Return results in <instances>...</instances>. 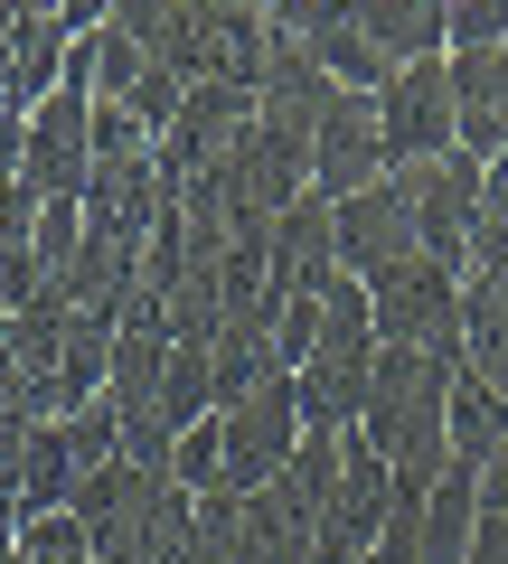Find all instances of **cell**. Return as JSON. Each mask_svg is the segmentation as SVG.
Wrapping results in <instances>:
<instances>
[{"instance_id": "18", "label": "cell", "mask_w": 508, "mask_h": 564, "mask_svg": "<svg viewBox=\"0 0 508 564\" xmlns=\"http://www.w3.org/2000/svg\"><path fill=\"white\" fill-rule=\"evenodd\" d=\"M76 245H85V207H39V226H29V263H39L47 292H66V273H76Z\"/></svg>"}, {"instance_id": "17", "label": "cell", "mask_w": 508, "mask_h": 564, "mask_svg": "<svg viewBox=\"0 0 508 564\" xmlns=\"http://www.w3.org/2000/svg\"><path fill=\"white\" fill-rule=\"evenodd\" d=\"M462 377L508 395V302H489V292H462Z\"/></svg>"}, {"instance_id": "6", "label": "cell", "mask_w": 508, "mask_h": 564, "mask_svg": "<svg viewBox=\"0 0 508 564\" xmlns=\"http://www.w3.org/2000/svg\"><path fill=\"white\" fill-rule=\"evenodd\" d=\"M377 180H387V122H377V95H329L321 132H311V188L339 207V198H367Z\"/></svg>"}, {"instance_id": "9", "label": "cell", "mask_w": 508, "mask_h": 564, "mask_svg": "<svg viewBox=\"0 0 508 564\" xmlns=\"http://www.w3.org/2000/svg\"><path fill=\"white\" fill-rule=\"evenodd\" d=\"M329 245H339V273L348 282H377L387 263H406L414 254V217H406V198H396V180H377L367 198L329 207Z\"/></svg>"}, {"instance_id": "28", "label": "cell", "mask_w": 508, "mask_h": 564, "mask_svg": "<svg viewBox=\"0 0 508 564\" xmlns=\"http://www.w3.org/2000/svg\"><path fill=\"white\" fill-rule=\"evenodd\" d=\"M10 564H20V555H10Z\"/></svg>"}, {"instance_id": "23", "label": "cell", "mask_w": 508, "mask_h": 564, "mask_svg": "<svg viewBox=\"0 0 508 564\" xmlns=\"http://www.w3.org/2000/svg\"><path fill=\"white\" fill-rule=\"evenodd\" d=\"M122 104H132V122H142V132L161 141L170 122H180V104H188V85L170 76V66H142V85H132V95H122Z\"/></svg>"}, {"instance_id": "22", "label": "cell", "mask_w": 508, "mask_h": 564, "mask_svg": "<svg viewBox=\"0 0 508 564\" xmlns=\"http://www.w3.org/2000/svg\"><path fill=\"white\" fill-rule=\"evenodd\" d=\"M452 47L443 57H480V47H508V0H443Z\"/></svg>"}, {"instance_id": "4", "label": "cell", "mask_w": 508, "mask_h": 564, "mask_svg": "<svg viewBox=\"0 0 508 564\" xmlns=\"http://www.w3.org/2000/svg\"><path fill=\"white\" fill-rule=\"evenodd\" d=\"M480 188H489V161H471V151H443V161H424V170H396V198H406V217H414V254H433V263L462 273L471 226H480Z\"/></svg>"}, {"instance_id": "27", "label": "cell", "mask_w": 508, "mask_h": 564, "mask_svg": "<svg viewBox=\"0 0 508 564\" xmlns=\"http://www.w3.org/2000/svg\"><path fill=\"white\" fill-rule=\"evenodd\" d=\"M10 20H20V10H0V39H10Z\"/></svg>"}, {"instance_id": "20", "label": "cell", "mask_w": 508, "mask_h": 564, "mask_svg": "<svg viewBox=\"0 0 508 564\" xmlns=\"http://www.w3.org/2000/svg\"><path fill=\"white\" fill-rule=\"evenodd\" d=\"M57 433H66V452H76V470H114V462H122V414H114L104 395H95V404H76Z\"/></svg>"}, {"instance_id": "24", "label": "cell", "mask_w": 508, "mask_h": 564, "mask_svg": "<svg viewBox=\"0 0 508 564\" xmlns=\"http://www.w3.org/2000/svg\"><path fill=\"white\" fill-rule=\"evenodd\" d=\"M151 151H161V141L132 122V104H95V170L104 161H151Z\"/></svg>"}, {"instance_id": "11", "label": "cell", "mask_w": 508, "mask_h": 564, "mask_svg": "<svg viewBox=\"0 0 508 564\" xmlns=\"http://www.w3.org/2000/svg\"><path fill=\"white\" fill-rule=\"evenodd\" d=\"M339 282V245H329V198H292L273 217V302H321Z\"/></svg>"}, {"instance_id": "13", "label": "cell", "mask_w": 508, "mask_h": 564, "mask_svg": "<svg viewBox=\"0 0 508 564\" xmlns=\"http://www.w3.org/2000/svg\"><path fill=\"white\" fill-rule=\"evenodd\" d=\"M348 20H358L367 57L387 66V76H406V66H433V57L452 47L443 0H348Z\"/></svg>"}, {"instance_id": "7", "label": "cell", "mask_w": 508, "mask_h": 564, "mask_svg": "<svg viewBox=\"0 0 508 564\" xmlns=\"http://www.w3.org/2000/svg\"><path fill=\"white\" fill-rule=\"evenodd\" d=\"M377 122H387V180H396V170L443 161V151H462V132H452V76H443V57H433V66H406V76L377 95Z\"/></svg>"}, {"instance_id": "8", "label": "cell", "mask_w": 508, "mask_h": 564, "mask_svg": "<svg viewBox=\"0 0 508 564\" xmlns=\"http://www.w3.org/2000/svg\"><path fill=\"white\" fill-rule=\"evenodd\" d=\"M245 122H255V95H236V85H188L180 122L161 132V180L180 188V180H198V170H217Z\"/></svg>"}, {"instance_id": "3", "label": "cell", "mask_w": 508, "mask_h": 564, "mask_svg": "<svg viewBox=\"0 0 508 564\" xmlns=\"http://www.w3.org/2000/svg\"><path fill=\"white\" fill-rule=\"evenodd\" d=\"M85 180H95V85L57 76V95L29 104L20 132V188L39 207H85Z\"/></svg>"}, {"instance_id": "14", "label": "cell", "mask_w": 508, "mask_h": 564, "mask_svg": "<svg viewBox=\"0 0 508 564\" xmlns=\"http://www.w3.org/2000/svg\"><path fill=\"white\" fill-rule=\"evenodd\" d=\"M104 20L142 47L151 66H170L180 85H198V66H207V0H122V10H104Z\"/></svg>"}, {"instance_id": "1", "label": "cell", "mask_w": 508, "mask_h": 564, "mask_svg": "<svg viewBox=\"0 0 508 564\" xmlns=\"http://www.w3.org/2000/svg\"><path fill=\"white\" fill-rule=\"evenodd\" d=\"M452 377H462L452 358H424V348H377L358 443L377 452L406 489H433V480L452 470V443H443V395H452Z\"/></svg>"}, {"instance_id": "26", "label": "cell", "mask_w": 508, "mask_h": 564, "mask_svg": "<svg viewBox=\"0 0 508 564\" xmlns=\"http://www.w3.org/2000/svg\"><path fill=\"white\" fill-rule=\"evenodd\" d=\"M462 564H508V518H480V536H471Z\"/></svg>"}, {"instance_id": "25", "label": "cell", "mask_w": 508, "mask_h": 564, "mask_svg": "<svg viewBox=\"0 0 508 564\" xmlns=\"http://www.w3.org/2000/svg\"><path fill=\"white\" fill-rule=\"evenodd\" d=\"M471 480H480V518H508V443L489 452V462L471 470Z\"/></svg>"}, {"instance_id": "5", "label": "cell", "mask_w": 508, "mask_h": 564, "mask_svg": "<svg viewBox=\"0 0 508 564\" xmlns=\"http://www.w3.org/2000/svg\"><path fill=\"white\" fill-rule=\"evenodd\" d=\"M217 433H226V480H217V489L255 499V489H264L273 470L292 462V443H302V404H292V377H264L245 404H226Z\"/></svg>"}, {"instance_id": "21", "label": "cell", "mask_w": 508, "mask_h": 564, "mask_svg": "<svg viewBox=\"0 0 508 564\" xmlns=\"http://www.w3.org/2000/svg\"><path fill=\"white\" fill-rule=\"evenodd\" d=\"M170 480H180L188 499H207V489L226 480V433H217V414H207V423H188V433H180V452H170Z\"/></svg>"}, {"instance_id": "12", "label": "cell", "mask_w": 508, "mask_h": 564, "mask_svg": "<svg viewBox=\"0 0 508 564\" xmlns=\"http://www.w3.org/2000/svg\"><path fill=\"white\" fill-rule=\"evenodd\" d=\"M367 377H377V348H311V358L292 367L302 433H358V414H367Z\"/></svg>"}, {"instance_id": "15", "label": "cell", "mask_w": 508, "mask_h": 564, "mask_svg": "<svg viewBox=\"0 0 508 564\" xmlns=\"http://www.w3.org/2000/svg\"><path fill=\"white\" fill-rule=\"evenodd\" d=\"M443 443H452V462H462V470H480L489 452L508 443V395H499V386H480V377H452V395H443Z\"/></svg>"}, {"instance_id": "19", "label": "cell", "mask_w": 508, "mask_h": 564, "mask_svg": "<svg viewBox=\"0 0 508 564\" xmlns=\"http://www.w3.org/2000/svg\"><path fill=\"white\" fill-rule=\"evenodd\" d=\"M20 564H95V536L76 527V508H47V518H20Z\"/></svg>"}, {"instance_id": "10", "label": "cell", "mask_w": 508, "mask_h": 564, "mask_svg": "<svg viewBox=\"0 0 508 564\" xmlns=\"http://www.w3.org/2000/svg\"><path fill=\"white\" fill-rule=\"evenodd\" d=\"M443 76H452V132H462V151L499 170L508 161V47L443 57Z\"/></svg>"}, {"instance_id": "2", "label": "cell", "mask_w": 508, "mask_h": 564, "mask_svg": "<svg viewBox=\"0 0 508 564\" xmlns=\"http://www.w3.org/2000/svg\"><path fill=\"white\" fill-rule=\"evenodd\" d=\"M367 321H377V348H424V358L462 367V273L433 254H406L367 282Z\"/></svg>"}, {"instance_id": "16", "label": "cell", "mask_w": 508, "mask_h": 564, "mask_svg": "<svg viewBox=\"0 0 508 564\" xmlns=\"http://www.w3.org/2000/svg\"><path fill=\"white\" fill-rule=\"evenodd\" d=\"M471 536H480V480L452 462L443 480H433V499H424V564H462Z\"/></svg>"}]
</instances>
